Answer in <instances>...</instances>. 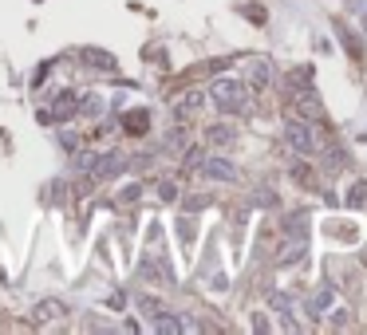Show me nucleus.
<instances>
[{
  "mask_svg": "<svg viewBox=\"0 0 367 335\" xmlns=\"http://www.w3.org/2000/svg\"><path fill=\"white\" fill-rule=\"evenodd\" d=\"M210 103H214L222 115L245 111V83H237V79H229V75L214 79V87H210Z\"/></svg>",
  "mask_w": 367,
  "mask_h": 335,
  "instance_id": "nucleus-1",
  "label": "nucleus"
},
{
  "mask_svg": "<svg viewBox=\"0 0 367 335\" xmlns=\"http://www.w3.org/2000/svg\"><path fill=\"white\" fill-rule=\"evenodd\" d=\"M284 142H289L296 154H312V150H316V130L308 127L304 119H292L289 127H284Z\"/></svg>",
  "mask_w": 367,
  "mask_h": 335,
  "instance_id": "nucleus-2",
  "label": "nucleus"
},
{
  "mask_svg": "<svg viewBox=\"0 0 367 335\" xmlns=\"http://www.w3.org/2000/svg\"><path fill=\"white\" fill-rule=\"evenodd\" d=\"M79 60H83L87 68H95V71H115L119 68V60H115L111 52H103V48H79Z\"/></svg>",
  "mask_w": 367,
  "mask_h": 335,
  "instance_id": "nucleus-3",
  "label": "nucleus"
},
{
  "mask_svg": "<svg viewBox=\"0 0 367 335\" xmlns=\"http://www.w3.org/2000/svg\"><path fill=\"white\" fill-rule=\"evenodd\" d=\"M127 170V154H99L95 158V178H115V174Z\"/></svg>",
  "mask_w": 367,
  "mask_h": 335,
  "instance_id": "nucleus-4",
  "label": "nucleus"
},
{
  "mask_svg": "<svg viewBox=\"0 0 367 335\" xmlns=\"http://www.w3.org/2000/svg\"><path fill=\"white\" fill-rule=\"evenodd\" d=\"M202 174H205V178H214V181H237V170H233L225 158H205Z\"/></svg>",
  "mask_w": 367,
  "mask_h": 335,
  "instance_id": "nucleus-5",
  "label": "nucleus"
},
{
  "mask_svg": "<svg viewBox=\"0 0 367 335\" xmlns=\"http://www.w3.org/2000/svg\"><path fill=\"white\" fill-rule=\"evenodd\" d=\"M76 111H79V99H76L71 91H60V95H56V107H51V119H56V122H68Z\"/></svg>",
  "mask_w": 367,
  "mask_h": 335,
  "instance_id": "nucleus-6",
  "label": "nucleus"
},
{
  "mask_svg": "<svg viewBox=\"0 0 367 335\" xmlns=\"http://www.w3.org/2000/svg\"><path fill=\"white\" fill-rule=\"evenodd\" d=\"M40 324H48V319H60V316H68V304L63 300H40L36 304V312H32Z\"/></svg>",
  "mask_w": 367,
  "mask_h": 335,
  "instance_id": "nucleus-7",
  "label": "nucleus"
},
{
  "mask_svg": "<svg viewBox=\"0 0 367 335\" xmlns=\"http://www.w3.org/2000/svg\"><path fill=\"white\" fill-rule=\"evenodd\" d=\"M123 130L127 134H146L150 130V111H127L123 115Z\"/></svg>",
  "mask_w": 367,
  "mask_h": 335,
  "instance_id": "nucleus-8",
  "label": "nucleus"
},
{
  "mask_svg": "<svg viewBox=\"0 0 367 335\" xmlns=\"http://www.w3.org/2000/svg\"><path fill=\"white\" fill-rule=\"evenodd\" d=\"M332 304H336V292L324 284V288H320V292L312 296V300H308V312H312V316H324V312L332 308Z\"/></svg>",
  "mask_w": 367,
  "mask_h": 335,
  "instance_id": "nucleus-9",
  "label": "nucleus"
},
{
  "mask_svg": "<svg viewBox=\"0 0 367 335\" xmlns=\"http://www.w3.org/2000/svg\"><path fill=\"white\" fill-rule=\"evenodd\" d=\"M269 79H273L269 60H253V63H249V83H253V87H269Z\"/></svg>",
  "mask_w": 367,
  "mask_h": 335,
  "instance_id": "nucleus-10",
  "label": "nucleus"
},
{
  "mask_svg": "<svg viewBox=\"0 0 367 335\" xmlns=\"http://www.w3.org/2000/svg\"><path fill=\"white\" fill-rule=\"evenodd\" d=\"M197 107H202V91H186V99H178V103H174V115H178V119H190Z\"/></svg>",
  "mask_w": 367,
  "mask_h": 335,
  "instance_id": "nucleus-11",
  "label": "nucleus"
},
{
  "mask_svg": "<svg viewBox=\"0 0 367 335\" xmlns=\"http://www.w3.org/2000/svg\"><path fill=\"white\" fill-rule=\"evenodd\" d=\"M304 249H308L304 237H292V241L284 245V252H281V265H296V260L304 257Z\"/></svg>",
  "mask_w": 367,
  "mask_h": 335,
  "instance_id": "nucleus-12",
  "label": "nucleus"
},
{
  "mask_svg": "<svg viewBox=\"0 0 367 335\" xmlns=\"http://www.w3.org/2000/svg\"><path fill=\"white\" fill-rule=\"evenodd\" d=\"M138 312H146V316H154V319L170 316V308H166L162 300H154V296H138Z\"/></svg>",
  "mask_w": 367,
  "mask_h": 335,
  "instance_id": "nucleus-13",
  "label": "nucleus"
},
{
  "mask_svg": "<svg viewBox=\"0 0 367 335\" xmlns=\"http://www.w3.org/2000/svg\"><path fill=\"white\" fill-rule=\"evenodd\" d=\"M300 115H304V119H320V115H324V111H320V99H316V95H312V91H304V95H300Z\"/></svg>",
  "mask_w": 367,
  "mask_h": 335,
  "instance_id": "nucleus-14",
  "label": "nucleus"
},
{
  "mask_svg": "<svg viewBox=\"0 0 367 335\" xmlns=\"http://www.w3.org/2000/svg\"><path fill=\"white\" fill-rule=\"evenodd\" d=\"M205 138H210L214 147H229L237 134H233V127H210V130H205Z\"/></svg>",
  "mask_w": 367,
  "mask_h": 335,
  "instance_id": "nucleus-15",
  "label": "nucleus"
},
{
  "mask_svg": "<svg viewBox=\"0 0 367 335\" xmlns=\"http://www.w3.org/2000/svg\"><path fill=\"white\" fill-rule=\"evenodd\" d=\"M269 304H273V312H281V316H284V327H296V324H292V304H289V296H281V292H273V296H269Z\"/></svg>",
  "mask_w": 367,
  "mask_h": 335,
  "instance_id": "nucleus-16",
  "label": "nucleus"
},
{
  "mask_svg": "<svg viewBox=\"0 0 367 335\" xmlns=\"http://www.w3.org/2000/svg\"><path fill=\"white\" fill-rule=\"evenodd\" d=\"M348 206H367V181H356V186H351Z\"/></svg>",
  "mask_w": 367,
  "mask_h": 335,
  "instance_id": "nucleus-17",
  "label": "nucleus"
},
{
  "mask_svg": "<svg viewBox=\"0 0 367 335\" xmlns=\"http://www.w3.org/2000/svg\"><path fill=\"white\" fill-rule=\"evenodd\" d=\"M95 158H99V154H79V158H76V170H79V174H91V170H95Z\"/></svg>",
  "mask_w": 367,
  "mask_h": 335,
  "instance_id": "nucleus-18",
  "label": "nucleus"
},
{
  "mask_svg": "<svg viewBox=\"0 0 367 335\" xmlns=\"http://www.w3.org/2000/svg\"><path fill=\"white\" fill-rule=\"evenodd\" d=\"M158 189H162V198H166V201H174V198H178V186H174V181H162Z\"/></svg>",
  "mask_w": 367,
  "mask_h": 335,
  "instance_id": "nucleus-19",
  "label": "nucleus"
},
{
  "mask_svg": "<svg viewBox=\"0 0 367 335\" xmlns=\"http://www.w3.org/2000/svg\"><path fill=\"white\" fill-rule=\"evenodd\" d=\"M328 319H332L336 327H340V324H348V308H332V316H328Z\"/></svg>",
  "mask_w": 367,
  "mask_h": 335,
  "instance_id": "nucleus-20",
  "label": "nucleus"
}]
</instances>
